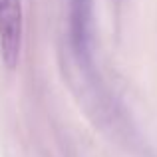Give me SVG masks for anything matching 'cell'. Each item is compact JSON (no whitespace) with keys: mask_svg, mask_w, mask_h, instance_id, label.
Wrapping results in <instances>:
<instances>
[{"mask_svg":"<svg viewBox=\"0 0 157 157\" xmlns=\"http://www.w3.org/2000/svg\"><path fill=\"white\" fill-rule=\"evenodd\" d=\"M24 38L22 0H0V58L8 70L20 62Z\"/></svg>","mask_w":157,"mask_h":157,"instance_id":"cell-1","label":"cell"},{"mask_svg":"<svg viewBox=\"0 0 157 157\" xmlns=\"http://www.w3.org/2000/svg\"><path fill=\"white\" fill-rule=\"evenodd\" d=\"M70 42L82 62H90L94 48V0H70Z\"/></svg>","mask_w":157,"mask_h":157,"instance_id":"cell-2","label":"cell"}]
</instances>
